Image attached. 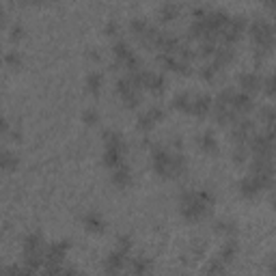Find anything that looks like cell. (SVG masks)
I'll return each mask as SVG.
<instances>
[{
  "label": "cell",
  "mask_w": 276,
  "mask_h": 276,
  "mask_svg": "<svg viewBox=\"0 0 276 276\" xmlns=\"http://www.w3.org/2000/svg\"><path fill=\"white\" fill-rule=\"evenodd\" d=\"M211 203H214V197H211L209 192H183L181 214L195 223V220H201L207 214Z\"/></svg>",
  "instance_id": "cell-1"
},
{
  "label": "cell",
  "mask_w": 276,
  "mask_h": 276,
  "mask_svg": "<svg viewBox=\"0 0 276 276\" xmlns=\"http://www.w3.org/2000/svg\"><path fill=\"white\" fill-rule=\"evenodd\" d=\"M106 136V153H104V164L110 169H115L119 167V164L123 162V153H125V143H123V138L119 136L117 132L113 130H108L104 132Z\"/></svg>",
  "instance_id": "cell-2"
},
{
  "label": "cell",
  "mask_w": 276,
  "mask_h": 276,
  "mask_svg": "<svg viewBox=\"0 0 276 276\" xmlns=\"http://www.w3.org/2000/svg\"><path fill=\"white\" fill-rule=\"evenodd\" d=\"M24 261L31 270H37L39 265L45 261V248H43V240L39 233H33L26 237L24 242Z\"/></svg>",
  "instance_id": "cell-3"
},
{
  "label": "cell",
  "mask_w": 276,
  "mask_h": 276,
  "mask_svg": "<svg viewBox=\"0 0 276 276\" xmlns=\"http://www.w3.org/2000/svg\"><path fill=\"white\" fill-rule=\"evenodd\" d=\"M251 35H253V41L257 45V50H259L261 54H268L272 50V45H274V29H272L270 22H265V20L253 22Z\"/></svg>",
  "instance_id": "cell-4"
},
{
  "label": "cell",
  "mask_w": 276,
  "mask_h": 276,
  "mask_svg": "<svg viewBox=\"0 0 276 276\" xmlns=\"http://www.w3.org/2000/svg\"><path fill=\"white\" fill-rule=\"evenodd\" d=\"M151 160H153V171L162 175V177H173L171 171V162H173V153H169L164 147H153L151 149Z\"/></svg>",
  "instance_id": "cell-5"
},
{
  "label": "cell",
  "mask_w": 276,
  "mask_h": 276,
  "mask_svg": "<svg viewBox=\"0 0 276 276\" xmlns=\"http://www.w3.org/2000/svg\"><path fill=\"white\" fill-rule=\"evenodd\" d=\"M253 132V121H248V119H240L237 121L235 119V123H233V141L237 145H244L248 141V136H251Z\"/></svg>",
  "instance_id": "cell-6"
},
{
  "label": "cell",
  "mask_w": 276,
  "mask_h": 276,
  "mask_svg": "<svg viewBox=\"0 0 276 276\" xmlns=\"http://www.w3.org/2000/svg\"><path fill=\"white\" fill-rule=\"evenodd\" d=\"M209 106H211V97H209V95L192 97V102H190V110H188V113L197 115V117H205V115L209 113Z\"/></svg>",
  "instance_id": "cell-7"
},
{
  "label": "cell",
  "mask_w": 276,
  "mask_h": 276,
  "mask_svg": "<svg viewBox=\"0 0 276 276\" xmlns=\"http://www.w3.org/2000/svg\"><path fill=\"white\" fill-rule=\"evenodd\" d=\"M231 108L235 113H248V110H253V97L242 91V93H233L231 97Z\"/></svg>",
  "instance_id": "cell-8"
},
{
  "label": "cell",
  "mask_w": 276,
  "mask_h": 276,
  "mask_svg": "<svg viewBox=\"0 0 276 276\" xmlns=\"http://www.w3.org/2000/svg\"><path fill=\"white\" fill-rule=\"evenodd\" d=\"M125 251L121 248V251H117V253H113L106 259V272H110V274H117V272H121V268L125 265Z\"/></svg>",
  "instance_id": "cell-9"
},
{
  "label": "cell",
  "mask_w": 276,
  "mask_h": 276,
  "mask_svg": "<svg viewBox=\"0 0 276 276\" xmlns=\"http://www.w3.org/2000/svg\"><path fill=\"white\" fill-rule=\"evenodd\" d=\"M113 181L117 183V186H121V188L130 186V181H132V175H130V169H127L123 162L119 164V167H115V173H113Z\"/></svg>",
  "instance_id": "cell-10"
},
{
  "label": "cell",
  "mask_w": 276,
  "mask_h": 276,
  "mask_svg": "<svg viewBox=\"0 0 276 276\" xmlns=\"http://www.w3.org/2000/svg\"><path fill=\"white\" fill-rule=\"evenodd\" d=\"M237 82H240V87L246 91H259L261 89V78L255 76V73H242L240 78H237Z\"/></svg>",
  "instance_id": "cell-11"
},
{
  "label": "cell",
  "mask_w": 276,
  "mask_h": 276,
  "mask_svg": "<svg viewBox=\"0 0 276 276\" xmlns=\"http://www.w3.org/2000/svg\"><path fill=\"white\" fill-rule=\"evenodd\" d=\"M214 57H216L214 67H223V65H227V63H231V59H233V48H231V45H225V43H223V48H218V50L214 52Z\"/></svg>",
  "instance_id": "cell-12"
},
{
  "label": "cell",
  "mask_w": 276,
  "mask_h": 276,
  "mask_svg": "<svg viewBox=\"0 0 276 276\" xmlns=\"http://www.w3.org/2000/svg\"><path fill=\"white\" fill-rule=\"evenodd\" d=\"M17 167V158L11 153V151H7V149H0V169L3 171H13Z\"/></svg>",
  "instance_id": "cell-13"
},
{
  "label": "cell",
  "mask_w": 276,
  "mask_h": 276,
  "mask_svg": "<svg viewBox=\"0 0 276 276\" xmlns=\"http://www.w3.org/2000/svg\"><path fill=\"white\" fill-rule=\"evenodd\" d=\"M85 227L89 229V231L99 233V231H104V220L99 218L97 214H87L85 216Z\"/></svg>",
  "instance_id": "cell-14"
},
{
  "label": "cell",
  "mask_w": 276,
  "mask_h": 276,
  "mask_svg": "<svg viewBox=\"0 0 276 276\" xmlns=\"http://www.w3.org/2000/svg\"><path fill=\"white\" fill-rule=\"evenodd\" d=\"M130 54H132V50H130V45H127L125 41H117L115 43V57H117L119 63H123Z\"/></svg>",
  "instance_id": "cell-15"
},
{
  "label": "cell",
  "mask_w": 276,
  "mask_h": 276,
  "mask_svg": "<svg viewBox=\"0 0 276 276\" xmlns=\"http://www.w3.org/2000/svg\"><path fill=\"white\" fill-rule=\"evenodd\" d=\"M190 102H192V97L188 93H179L177 97L173 99V106L177 108V110H183V113H188L190 110Z\"/></svg>",
  "instance_id": "cell-16"
},
{
  "label": "cell",
  "mask_w": 276,
  "mask_h": 276,
  "mask_svg": "<svg viewBox=\"0 0 276 276\" xmlns=\"http://www.w3.org/2000/svg\"><path fill=\"white\" fill-rule=\"evenodd\" d=\"M235 253H237V244L231 240V242H229V244L223 248V255H220V261H223V263H229V261H231L233 257H235Z\"/></svg>",
  "instance_id": "cell-17"
},
{
  "label": "cell",
  "mask_w": 276,
  "mask_h": 276,
  "mask_svg": "<svg viewBox=\"0 0 276 276\" xmlns=\"http://www.w3.org/2000/svg\"><path fill=\"white\" fill-rule=\"evenodd\" d=\"M177 11H179V9H177V5H173V3H167V5L162 7V11H160V17H162L164 22H169V20H175V15H177Z\"/></svg>",
  "instance_id": "cell-18"
},
{
  "label": "cell",
  "mask_w": 276,
  "mask_h": 276,
  "mask_svg": "<svg viewBox=\"0 0 276 276\" xmlns=\"http://www.w3.org/2000/svg\"><path fill=\"white\" fill-rule=\"evenodd\" d=\"M201 145H203V149H205L207 153H216V151H218L216 138L211 136V134H203V136H201Z\"/></svg>",
  "instance_id": "cell-19"
},
{
  "label": "cell",
  "mask_w": 276,
  "mask_h": 276,
  "mask_svg": "<svg viewBox=\"0 0 276 276\" xmlns=\"http://www.w3.org/2000/svg\"><path fill=\"white\" fill-rule=\"evenodd\" d=\"M99 87H102V76H99V73H89L87 76V89L91 91V93H97Z\"/></svg>",
  "instance_id": "cell-20"
},
{
  "label": "cell",
  "mask_w": 276,
  "mask_h": 276,
  "mask_svg": "<svg viewBox=\"0 0 276 276\" xmlns=\"http://www.w3.org/2000/svg\"><path fill=\"white\" fill-rule=\"evenodd\" d=\"M132 268H134V272H147V270H149V265H147L143 259H136Z\"/></svg>",
  "instance_id": "cell-21"
},
{
  "label": "cell",
  "mask_w": 276,
  "mask_h": 276,
  "mask_svg": "<svg viewBox=\"0 0 276 276\" xmlns=\"http://www.w3.org/2000/svg\"><path fill=\"white\" fill-rule=\"evenodd\" d=\"M265 91H268V95H272L274 93V80H272V76L265 80Z\"/></svg>",
  "instance_id": "cell-22"
},
{
  "label": "cell",
  "mask_w": 276,
  "mask_h": 276,
  "mask_svg": "<svg viewBox=\"0 0 276 276\" xmlns=\"http://www.w3.org/2000/svg\"><path fill=\"white\" fill-rule=\"evenodd\" d=\"M85 119H87L89 123H95L97 121V115L93 113V110H89V113H85Z\"/></svg>",
  "instance_id": "cell-23"
},
{
  "label": "cell",
  "mask_w": 276,
  "mask_h": 276,
  "mask_svg": "<svg viewBox=\"0 0 276 276\" xmlns=\"http://www.w3.org/2000/svg\"><path fill=\"white\" fill-rule=\"evenodd\" d=\"M7 63H11V65H20V57H17V54H9Z\"/></svg>",
  "instance_id": "cell-24"
},
{
  "label": "cell",
  "mask_w": 276,
  "mask_h": 276,
  "mask_svg": "<svg viewBox=\"0 0 276 276\" xmlns=\"http://www.w3.org/2000/svg\"><path fill=\"white\" fill-rule=\"evenodd\" d=\"M9 130V125H7V119L5 117H0V134H5Z\"/></svg>",
  "instance_id": "cell-25"
},
{
  "label": "cell",
  "mask_w": 276,
  "mask_h": 276,
  "mask_svg": "<svg viewBox=\"0 0 276 276\" xmlns=\"http://www.w3.org/2000/svg\"><path fill=\"white\" fill-rule=\"evenodd\" d=\"M263 3H265V5H268V7H272V0H263Z\"/></svg>",
  "instance_id": "cell-26"
},
{
  "label": "cell",
  "mask_w": 276,
  "mask_h": 276,
  "mask_svg": "<svg viewBox=\"0 0 276 276\" xmlns=\"http://www.w3.org/2000/svg\"><path fill=\"white\" fill-rule=\"evenodd\" d=\"M0 22H3V11H0Z\"/></svg>",
  "instance_id": "cell-27"
}]
</instances>
